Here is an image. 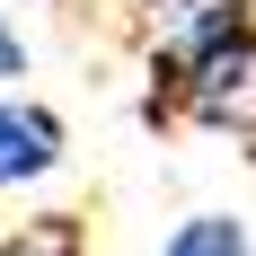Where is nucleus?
<instances>
[{
  "mask_svg": "<svg viewBox=\"0 0 256 256\" xmlns=\"http://www.w3.org/2000/svg\"><path fill=\"white\" fill-rule=\"evenodd\" d=\"M150 124L194 132H256V0H194L168 44L150 53Z\"/></svg>",
  "mask_w": 256,
  "mask_h": 256,
  "instance_id": "nucleus-1",
  "label": "nucleus"
},
{
  "mask_svg": "<svg viewBox=\"0 0 256 256\" xmlns=\"http://www.w3.org/2000/svg\"><path fill=\"white\" fill-rule=\"evenodd\" d=\"M71 150V132L53 115L44 98H0V194H26V186H44Z\"/></svg>",
  "mask_w": 256,
  "mask_h": 256,
  "instance_id": "nucleus-2",
  "label": "nucleus"
},
{
  "mask_svg": "<svg viewBox=\"0 0 256 256\" xmlns=\"http://www.w3.org/2000/svg\"><path fill=\"white\" fill-rule=\"evenodd\" d=\"M159 256H256V238L238 212H194V221H177L159 238Z\"/></svg>",
  "mask_w": 256,
  "mask_h": 256,
  "instance_id": "nucleus-3",
  "label": "nucleus"
},
{
  "mask_svg": "<svg viewBox=\"0 0 256 256\" xmlns=\"http://www.w3.org/2000/svg\"><path fill=\"white\" fill-rule=\"evenodd\" d=\"M0 256H88V221L80 212H36L0 238Z\"/></svg>",
  "mask_w": 256,
  "mask_h": 256,
  "instance_id": "nucleus-4",
  "label": "nucleus"
},
{
  "mask_svg": "<svg viewBox=\"0 0 256 256\" xmlns=\"http://www.w3.org/2000/svg\"><path fill=\"white\" fill-rule=\"evenodd\" d=\"M9 80H26V36L0 18V88H9Z\"/></svg>",
  "mask_w": 256,
  "mask_h": 256,
  "instance_id": "nucleus-5",
  "label": "nucleus"
}]
</instances>
